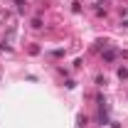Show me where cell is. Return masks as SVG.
Instances as JSON below:
<instances>
[{
  "instance_id": "obj_1",
  "label": "cell",
  "mask_w": 128,
  "mask_h": 128,
  "mask_svg": "<svg viewBox=\"0 0 128 128\" xmlns=\"http://www.w3.org/2000/svg\"><path fill=\"white\" fill-rule=\"evenodd\" d=\"M104 59H106V62H113V59H116V52H113V49H111V52H106Z\"/></svg>"
},
{
  "instance_id": "obj_3",
  "label": "cell",
  "mask_w": 128,
  "mask_h": 128,
  "mask_svg": "<svg viewBox=\"0 0 128 128\" xmlns=\"http://www.w3.org/2000/svg\"><path fill=\"white\" fill-rule=\"evenodd\" d=\"M118 76H121V79H126V76H128V69H126V66H121V69H118Z\"/></svg>"
},
{
  "instance_id": "obj_2",
  "label": "cell",
  "mask_w": 128,
  "mask_h": 128,
  "mask_svg": "<svg viewBox=\"0 0 128 128\" xmlns=\"http://www.w3.org/2000/svg\"><path fill=\"white\" fill-rule=\"evenodd\" d=\"M32 27H34V30H40V27H42V20H40V17H34V20H32Z\"/></svg>"
}]
</instances>
